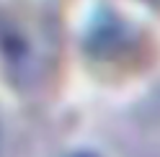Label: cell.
Segmentation results:
<instances>
[{"label": "cell", "instance_id": "cell-1", "mask_svg": "<svg viewBox=\"0 0 160 157\" xmlns=\"http://www.w3.org/2000/svg\"><path fill=\"white\" fill-rule=\"evenodd\" d=\"M59 62L57 26L28 8H0V75L16 93L44 90Z\"/></svg>", "mask_w": 160, "mask_h": 157}, {"label": "cell", "instance_id": "cell-2", "mask_svg": "<svg viewBox=\"0 0 160 157\" xmlns=\"http://www.w3.org/2000/svg\"><path fill=\"white\" fill-rule=\"evenodd\" d=\"M67 157H101L96 150H75V152H70Z\"/></svg>", "mask_w": 160, "mask_h": 157}]
</instances>
